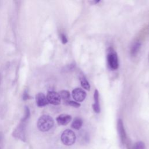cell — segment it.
<instances>
[{"label": "cell", "mask_w": 149, "mask_h": 149, "mask_svg": "<svg viewBox=\"0 0 149 149\" xmlns=\"http://www.w3.org/2000/svg\"><path fill=\"white\" fill-rule=\"evenodd\" d=\"M60 39L61 40V42L62 44H65L68 42V39L66 36L63 34V33H61L60 34Z\"/></svg>", "instance_id": "cell-19"}, {"label": "cell", "mask_w": 149, "mask_h": 149, "mask_svg": "<svg viewBox=\"0 0 149 149\" xmlns=\"http://www.w3.org/2000/svg\"><path fill=\"white\" fill-rule=\"evenodd\" d=\"M0 139H1V134H0Z\"/></svg>", "instance_id": "cell-20"}, {"label": "cell", "mask_w": 149, "mask_h": 149, "mask_svg": "<svg viewBox=\"0 0 149 149\" xmlns=\"http://www.w3.org/2000/svg\"><path fill=\"white\" fill-rule=\"evenodd\" d=\"M72 120V116L68 114H61L56 118V120L58 125L65 126L68 125Z\"/></svg>", "instance_id": "cell-9"}, {"label": "cell", "mask_w": 149, "mask_h": 149, "mask_svg": "<svg viewBox=\"0 0 149 149\" xmlns=\"http://www.w3.org/2000/svg\"><path fill=\"white\" fill-rule=\"evenodd\" d=\"M64 103L67 105H70L75 108H79L80 106V104L79 102L74 101H71V100H68L67 101H65L64 102Z\"/></svg>", "instance_id": "cell-17"}, {"label": "cell", "mask_w": 149, "mask_h": 149, "mask_svg": "<svg viewBox=\"0 0 149 149\" xmlns=\"http://www.w3.org/2000/svg\"><path fill=\"white\" fill-rule=\"evenodd\" d=\"M83 125V120L80 118H75L71 125V126L72 128L76 130H79L81 128Z\"/></svg>", "instance_id": "cell-12"}, {"label": "cell", "mask_w": 149, "mask_h": 149, "mask_svg": "<svg viewBox=\"0 0 149 149\" xmlns=\"http://www.w3.org/2000/svg\"><path fill=\"white\" fill-rule=\"evenodd\" d=\"M72 95L76 102H82L86 98V93L81 88H76L73 90Z\"/></svg>", "instance_id": "cell-6"}, {"label": "cell", "mask_w": 149, "mask_h": 149, "mask_svg": "<svg viewBox=\"0 0 149 149\" xmlns=\"http://www.w3.org/2000/svg\"><path fill=\"white\" fill-rule=\"evenodd\" d=\"M76 135L73 131L70 129H66L61 134V139L65 146H72L76 141Z\"/></svg>", "instance_id": "cell-2"}, {"label": "cell", "mask_w": 149, "mask_h": 149, "mask_svg": "<svg viewBox=\"0 0 149 149\" xmlns=\"http://www.w3.org/2000/svg\"><path fill=\"white\" fill-rule=\"evenodd\" d=\"M36 104L39 107H42L47 105H48L49 103L47 101L46 96L42 93H39L36 95Z\"/></svg>", "instance_id": "cell-8"}, {"label": "cell", "mask_w": 149, "mask_h": 149, "mask_svg": "<svg viewBox=\"0 0 149 149\" xmlns=\"http://www.w3.org/2000/svg\"><path fill=\"white\" fill-rule=\"evenodd\" d=\"M48 103L54 105L60 104L61 101V97L58 93L54 91H49L46 96Z\"/></svg>", "instance_id": "cell-5"}, {"label": "cell", "mask_w": 149, "mask_h": 149, "mask_svg": "<svg viewBox=\"0 0 149 149\" xmlns=\"http://www.w3.org/2000/svg\"><path fill=\"white\" fill-rule=\"evenodd\" d=\"M107 61L109 67L112 69L115 70L118 69L119 66L118 55H117V54L115 52V51L112 48H110L108 52Z\"/></svg>", "instance_id": "cell-3"}, {"label": "cell", "mask_w": 149, "mask_h": 149, "mask_svg": "<svg viewBox=\"0 0 149 149\" xmlns=\"http://www.w3.org/2000/svg\"><path fill=\"white\" fill-rule=\"evenodd\" d=\"M131 149H146V146L143 141H139L135 143Z\"/></svg>", "instance_id": "cell-16"}, {"label": "cell", "mask_w": 149, "mask_h": 149, "mask_svg": "<svg viewBox=\"0 0 149 149\" xmlns=\"http://www.w3.org/2000/svg\"><path fill=\"white\" fill-rule=\"evenodd\" d=\"M30 116V111L29 108L27 106L25 107L24 108V115L23 117V118L22 119L21 121L22 122H26L27 121V120L29 119V118Z\"/></svg>", "instance_id": "cell-15"}, {"label": "cell", "mask_w": 149, "mask_h": 149, "mask_svg": "<svg viewBox=\"0 0 149 149\" xmlns=\"http://www.w3.org/2000/svg\"><path fill=\"white\" fill-rule=\"evenodd\" d=\"M26 122L21 121L13 131V136L24 141L26 139Z\"/></svg>", "instance_id": "cell-4"}, {"label": "cell", "mask_w": 149, "mask_h": 149, "mask_svg": "<svg viewBox=\"0 0 149 149\" xmlns=\"http://www.w3.org/2000/svg\"><path fill=\"white\" fill-rule=\"evenodd\" d=\"M117 129H118V134L119 135V137L120 139V141L123 144H124L126 140V134L125 130L123 121L121 119H119L118 120Z\"/></svg>", "instance_id": "cell-7"}, {"label": "cell", "mask_w": 149, "mask_h": 149, "mask_svg": "<svg viewBox=\"0 0 149 149\" xmlns=\"http://www.w3.org/2000/svg\"><path fill=\"white\" fill-rule=\"evenodd\" d=\"M94 102L93 104V108L95 112L100 113V106L99 103V93L97 90H95L94 93Z\"/></svg>", "instance_id": "cell-10"}, {"label": "cell", "mask_w": 149, "mask_h": 149, "mask_svg": "<svg viewBox=\"0 0 149 149\" xmlns=\"http://www.w3.org/2000/svg\"><path fill=\"white\" fill-rule=\"evenodd\" d=\"M79 79H80V84H81V86H82V87L87 90H89L90 86L89 83L87 81V80L86 79V78L83 75L80 74Z\"/></svg>", "instance_id": "cell-13"}, {"label": "cell", "mask_w": 149, "mask_h": 149, "mask_svg": "<svg viewBox=\"0 0 149 149\" xmlns=\"http://www.w3.org/2000/svg\"><path fill=\"white\" fill-rule=\"evenodd\" d=\"M22 97H23V100H24V101H26L27 100H29V99L31 98V97L29 94L28 91H27V90H25L24 91Z\"/></svg>", "instance_id": "cell-18"}, {"label": "cell", "mask_w": 149, "mask_h": 149, "mask_svg": "<svg viewBox=\"0 0 149 149\" xmlns=\"http://www.w3.org/2000/svg\"><path fill=\"white\" fill-rule=\"evenodd\" d=\"M37 127L41 132H45L49 131L54 125L53 118L48 115L41 116L37 120Z\"/></svg>", "instance_id": "cell-1"}, {"label": "cell", "mask_w": 149, "mask_h": 149, "mask_svg": "<svg viewBox=\"0 0 149 149\" xmlns=\"http://www.w3.org/2000/svg\"><path fill=\"white\" fill-rule=\"evenodd\" d=\"M59 94L61 97V98L64 101V102L69 100L70 95V93H69V91H68V90H61V91H59Z\"/></svg>", "instance_id": "cell-14"}, {"label": "cell", "mask_w": 149, "mask_h": 149, "mask_svg": "<svg viewBox=\"0 0 149 149\" xmlns=\"http://www.w3.org/2000/svg\"><path fill=\"white\" fill-rule=\"evenodd\" d=\"M141 47V43L139 42H134L130 48V54L132 56H135L139 52Z\"/></svg>", "instance_id": "cell-11"}]
</instances>
